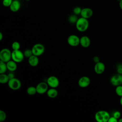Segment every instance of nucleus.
Masks as SVG:
<instances>
[{"label": "nucleus", "mask_w": 122, "mask_h": 122, "mask_svg": "<svg viewBox=\"0 0 122 122\" xmlns=\"http://www.w3.org/2000/svg\"><path fill=\"white\" fill-rule=\"evenodd\" d=\"M89 26V23L88 19L83 17L78 18L75 23L76 29L80 32H84L86 31Z\"/></svg>", "instance_id": "f257e3e1"}, {"label": "nucleus", "mask_w": 122, "mask_h": 122, "mask_svg": "<svg viewBox=\"0 0 122 122\" xmlns=\"http://www.w3.org/2000/svg\"><path fill=\"white\" fill-rule=\"evenodd\" d=\"M110 117L109 113L105 110H100L96 112L94 118L98 122H107Z\"/></svg>", "instance_id": "f03ea898"}, {"label": "nucleus", "mask_w": 122, "mask_h": 122, "mask_svg": "<svg viewBox=\"0 0 122 122\" xmlns=\"http://www.w3.org/2000/svg\"><path fill=\"white\" fill-rule=\"evenodd\" d=\"M11 52L10 50L8 48H3L0 51V60L7 62L11 60Z\"/></svg>", "instance_id": "7ed1b4c3"}, {"label": "nucleus", "mask_w": 122, "mask_h": 122, "mask_svg": "<svg viewBox=\"0 0 122 122\" xmlns=\"http://www.w3.org/2000/svg\"><path fill=\"white\" fill-rule=\"evenodd\" d=\"M23 52L20 50L12 51L11 52V60L17 63H20L23 61L24 58Z\"/></svg>", "instance_id": "20e7f679"}, {"label": "nucleus", "mask_w": 122, "mask_h": 122, "mask_svg": "<svg viewBox=\"0 0 122 122\" xmlns=\"http://www.w3.org/2000/svg\"><path fill=\"white\" fill-rule=\"evenodd\" d=\"M31 50L33 55L39 57L44 53L45 51V47L42 44L36 43L32 46Z\"/></svg>", "instance_id": "39448f33"}, {"label": "nucleus", "mask_w": 122, "mask_h": 122, "mask_svg": "<svg viewBox=\"0 0 122 122\" xmlns=\"http://www.w3.org/2000/svg\"><path fill=\"white\" fill-rule=\"evenodd\" d=\"M8 85L12 90H18L21 87V83L19 79L15 77L9 80L8 82Z\"/></svg>", "instance_id": "423d86ee"}, {"label": "nucleus", "mask_w": 122, "mask_h": 122, "mask_svg": "<svg viewBox=\"0 0 122 122\" xmlns=\"http://www.w3.org/2000/svg\"><path fill=\"white\" fill-rule=\"evenodd\" d=\"M67 41L68 44L72 47H76L80 45V38L75 34H71L68 36Z\"/></svg>", "instance_id": "0eeeda50"}, {"label": "nucleus", "mask_w": 122, "mask_h": 122, "mask_svg": "<svg viewBox=\"0 0 122 122\" xmlns=\"http://www.w3.org/2000/svg\"><path fill=\"white\" fill-rule=\"evenodd\" d=\"M110 82L114 86L122 85V74L117 73L112 75L110 79Z\"/></svg>", "instance_id": "6e6552de"}, {"label": "nucleus", "mask_w": 122, "mask_h": 122, "mask_svg": "<svg viewBox=\"0 0 122 122\" xmlns=\"http://www.w3.org/2000/svg\"><path fill=\"white\" fill-rule=\"evenodd\" d=\"M47 82H39L36 86L37 92L40 94H42L45 93H46L47 92L49 87Z\"/></svg>", "instance_id": "1a4fd4ad"}, {"label": "nucleus", "mask_w": 122, "mask_h": 122, "mask_svg": "<svg viewBox=\"0 0 122 122\" xmlns=\"http://www.w3.org/2000/svg\"><path fill=\"white\" fill-rule=\"evenodd\" d=\"M47 83L50 88H56L58 87L60 81L58 78L55 76H51L47 79Z\"/></svg>", "instance_id": "9d476101"}, {"label": "nucleus", "mask_w": 122, "mask_h": 122, "mask_svg": "<svg viewBox=\"0 0 122 122\" xmlns=\"http://www.w3.org/2000/svg\"><path fill=\"white\" fill-rule=\"evenodd\" d=\"M91 83V80L89 77L86 76L81 77L78 80V84L81 88H86L88 87Z\"/></svg>", "instance_id": "9b49d317"}, {"label": "nucleus", "mask_w": 122, "mask_h": 122, "mask_svg": "<svg viewBox=\"0 0 122 122\" xmlns=\"http://www.w3.org/2000/svg\"><path fill=\"white\" fill-rule=\"evenodd\" d=\"M105 66L104 64L101 61L96 63L94 67V72L97 74H101L103 73L105 71Z\"/></svg>", "instance_id": "f8f14e48"}, {"label": "nucleus", "mask_w": 122, "mask_h": 122, "mask_svg": "<svg viewBox=\"0 0 122 122\" xmlns=\"http://www.w3.org/2000/svg\"><path fill=\"white\" fill-rule=\"evenodd\" d=\"M80 15L81 17L88 19L92 16L93 10L90 8H84L81 9Z\"/></svg>", "instance_id": "ddd939ff"}, {"label": "nucleus", "mask_w": 122, "mask_h": 122, "mask_svg": "<svg viewBox=\"0 0 122 122\" xmlns=\"http://www.w3.org/2000/svg\"><path fill=\"white\" fill-rule=\"evenodd\" d=\"M91 44V40L87 36H83L80 38V45L84 48H88Z\"/></svg>", "instance_id": "4468645a"}, {"label": "nucleus", "mask_w": 122, "mask_h": 122, "mask_svg": "<svg viewBox=\"0 0 122 122\" xmlns=\"http://www.w3.org/2000/svg\"><path fill=\"white\" fill-rule=\"evenodd\" d=\"M20 6L21 4L19 0H13L9 8L11 11L15 12L18 11L20 9Z\"/></svg>", "instance_id": "2eb2a0df"}, {"label": "nucleus", "mask_w": 122, "mask_h": 122, "mask_svg": "<svg viewBox=\"0 0 122 122\" xmlns=\"http://www.w3.org/2000/svg\"><path fill=\"white\" fill-rule=\"evenodd\" d=\"M39 62V59L38 56L34 55H32L28 58L29 64L32 67L37 66Z\"/></svg>", "instance_id": "dca6fc26"}, {"label": "nucleus", "mask_w": 122, "mask_h": 122, "mask_svg": "<svg viewBox=\"0 0 122 122\" xmlns=\"http://www.w3.org/2000/svg\"><path fill=\"white\" fill-rule=\"evenodd\" d=\"M7 69L10 71L14 72L17 70V62L13 61L12 60H10L6 62Z\"/></svg>", "instance_id": "f3484780"}, {"label": "nucleus", "mask_w": 122, "mask_h": 122, "mask_svg": "<svg viewBox=\"0 0 122 122\" xmlns=\"http://www.w3.org/2000/svg\"><path fill=\"white\" fill-rule=\"evenodd\" d=\"M47 95L51 98H54L58 95V92L55 88H51L49 89L46 92Z\"/></svg>", "instance_id": "a211bd4d"}, {"label": "nucleus", "mask_w": 122, "mask_h": 122, "mask_svg": "<svg viewBox=\"0 0 122 122\" xmlns=\"http://www.w3.org/2000/svg\"><path fill=\"white\" fill-rule=\"evenodd\" d=\"M9 81L8 74L5 73L0 74V83L2 84L8 83Z\"/></svg>", "instance_id": "6ab92c4d"}, {"label": "nucleus", "mask_w": 122, "mask_h": 122, "mask_svg": "<svg viewBox=\"0 0 122 122\" xmlns=\"http://www.w3.org/2000/svg\"><path fill=\"white\" fill-rule=\"evenodd\" d=\"M26 92H27V93L30 95H33L35 94L36 93H37L36 87H34L33 86H31L28 87V88L27 89Z\"/></svg>", "instance_id": "aec40b11"}, {"label": "nucleus", "mask_w": 122, "mask_h": 122, "mask_svg": "<svg viewBox=\"0 0 122 122\" xmlns=\"http://www.w3.org/2000/svg\"><path fill=\"white\" fill-rule=\"evenodd\" d=\"M7 67L6 62L0 61V74L5 73L7 70Z\"/></svg>", "instance_id": "412c9836"}, {"label": "nucleus", "mask_w": 122, "mask_h": 122, "mask_svg": "<svg viewBox=\"0 0 122 122\" xmlns=\"http://www.w3.org/2000/svg\"><path fill=\"white\" fill-rule=\"evenodd\" d=\"M78 19V18L77 17V15L74 14L71 15L68 18L69 22L71 24H75Z\"/></svg>", "instance_id": "4be33fe9"}, {"label": "nucleus", "mask_w": 122, "mask_h": 122, "mask_svg": "<svg viewBox=\"0 0 122 122\" xmlns=\"http://www.w3.org/2000/svg\"><path fill=\"white\" fill-rule=\"evenodd\" d=\"M20 43L17 41H15L13 42L11 44V48L12 49V51L20 50Z\"/></svg>", "instance_id": "5701e85b"}, {"label": "nucleus", "mask_w": 122, "mask_h": 122, "mask_svg": "<svg viewBox=\"0 0 122 122\" xmlns=\"http://www.w3.org/2000/svg\"><path fill=\"white\" fill-rule=\"evenodd\" d=\"M116 94L119 97L122 96V85L116 86L115 90Z\"/></svg>", "instance_id": "b1692460"}, {"label": "nucleus", "mask_w": 122, "mask_h": 122, "mask_svg": "<svg viewBox=\"0 0 122 122\" xmlns=\"http://www.w3.org/2000/svg\"><path fill=\"white\" fill-rule=\"evenodd\" d=\"M23 54H24V55L25 57L29 58L32 55H33L31 49H26L23 51Z\"/></svg>", "instance_id": "393cba45"}, {"label": "nucleus", "mask_w": 122, "mask_h": 122, "mask_svg": "<svg viewBox=\"0 0 122 122\" xmlns=\"http://www.w3.org/2000/svg\"><path fill=\"white\" fill-rule=\"evenodd\" d=\"M7 116L5 112L3 110L0 111V122H3L6 119Z\"/></svg>", "instance_id": "a878e982"}, {"label": "nucleus", "mask_w": 122, "mask_h": 122, "mask_svg": "<svg viewBox=\"0 0 122 122\" xmlns=\"http://www.w3.org/2000/svg\"><path fill=\"white\" fill-rule=\"evenodd\" d=\"M81 8L79 6H77L73 8V14L76 15H80L81 11Z\"/></svg>", "instance_id": "bb28decb"}, {"label": "nucleus", "mask_w": 122, "mask_h": 122, "mask_svg": "<svg viewBox=\"0 0 122 122\" xmlns=\"http://www.w3.org/2000/svg\"><path fill=\"white\" fill-rule=\"evenodd\" d=\"M13 0H3L2 5L5 7H9Z\"/></svg>", "instance_id": "cd10ccee"}, {"label": "nucleus", "mask_w": 122, "mask_h": 122, "mask_svg": "<svg viewBox=\"0 0 122 122\" xmlns=\"http://www.w3.org/2000/svg\"><path fill=\"white\" fill-rule=\"evenodd\" d=\"M121 115V113L120 112L118 111H115V112L113 113V115H112V116H113V117H114L115 118H116L118 120L120 118Z\"/></svg>", "instance_id": "c85d7f7f"}, {"label": "nucleus", "mask_w": 122, "mask_h": 122, "mask_svg": "<svg viewBox=\"0 0 122 122\" xmlns=\"http://www.w3.org/2000/svg\"><path fill=\"white\" fill-rule=\"evenodd\" d=\"M117 71L118 73L122 74V64H119L117 65Z\"/></svg>", "instance_id": "c756f323"}, {"label": "nucleus", "mask_w": 122, "mask_h": 122, "mask_svg": "<svg viewBox=\"0 0 122 122\" xmlns=\"http://www.w3.org/2000/svg\"><path fill=\"white\" fill-rule=\"evenodd\" d=\"M118 122V120L116 118H115L114 117H113V116H110L108 120V122Z\"/></svg>", "instance_id": "7c9ffc66"}, {"label": "nucleus", "mask_w": 122, "mask_h": 122, "mask_svg": "<svg viewBox=\"0 0 122 122\" xmlns=\"http://www.w3.org/2000/svg\"><path fill=\"white\" fill-rule=\"evenodd\" d=\"M8 76L9 78V80L15 78V75H14L13 72H12V71H10V72H9L8 74Z\"/></svg>", "instance_id": "2f4dec72"}, {"label": "nucleus", "mask_w": 122, "mask_h": 122, "mask_svg": "<svg viewBox=\"0 0 122 122\" xmlns=\"http://www.w3.org/2000/svg\"><path fill=\"white\" fill-rule=\"evenodd\" d=\"M93 61L96 63H97V62L100 61V59L98 56H95L93 58Z\"/></svg>", "instance_id": "473e14b6"}, {"label": "nucleus", "mask_w": 122, "mask_h": 122, "mask_svg": "<svg viewBox=\"0 0 122 122\" xmlns=\"http://www.w3.org/2000/svg\"><path fill=\"white\" fill-rule=\"evenodd\" d=\"M119 5L120 9L122 10V0H120L119 1Z\"/></svg>", "instance_id": "72a5a7b5"}, {"label": "nucleus", "mask_w": 122, "mask_h": 122, "mask_svg": "<svg viewBox=\"0 0 122 122\" xmlns=\"http://www.w3.org/2000/svg\"><path fill=\"white\" fill-rule=\"evenodd\" d=\"M3 37V34L2 33V32H0V41L2 40Z\"/></svg>", "instance_id": "f704fd0d"}, {"label": "nucleus", "mask_w": 122, "mask_h": 122, "mask_svg": "<svg viewBox=\"0 0 122 122\" xmlns=\"http://www.w3.org/2000/svg\"><path fill=\"white\" fill-rule=\"evenodd\" d=\"M120 104H121V106H122V97H121V98H120Z\"/></svg>", "instance_id": "c9c22d12"}, {"label": "nucleus", "mask_w": 122, "mask_h": 122, "mask_svg": "<svg viewBox=\"0 0 122 122\" xmlns=\"http://www.w3.org/2000/svg\"><path fill=\"white\" fill-rule=\"evenodd\" d=\"M118 122H122V118L119 119H118Z\"/></svg>", "instance_id": "e433bc0d"}, {"label": "nucleus", "mask_w": 122, "mask_h": 122, "mask_svg": "<svg viewBox=\"0 0 122 122\" xmlns=\"http://www.w3.org/2000/svg\"><path fill=\"white\" fill-rule=\"evenodd\" d=\"M27 0V1H30V0Z\"/></svg>", "instance_id": "4c0bfd02"}, {"label": "nucleus", "mask_w": 122, "mask_h": 122, "mask_svg": "<svg viewBox=\"0 0 122 122\" xmlns=\"http://www.w3.org/2000/svg\"><path fill=\"white\" fill-rule=\"evenodd\" d=\"M118 0V1H120V0Z\"/></svg>", "instance_id": "58836bf2"}]
</instances>
